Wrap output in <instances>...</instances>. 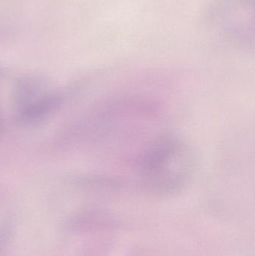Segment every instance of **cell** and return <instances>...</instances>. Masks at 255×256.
<instances>
[{"label":"cell","instance_id":"4","mask_svg":"<svg viewBox=\"0 0 255 256\" xmlns=\"http://www.w3.org/2000/svg\"><path fill=\"white\" fill-rule=\"evenodd\" d=\"M13 220L10 214L5 210L0 212V252L4 249L11 236Z\"/></svg>","mask_w":255,"mask_h":256},{"label":"cell","instance_id":"2","mask_svg":"<svg viewBox=\"0 0 255 256\" xmlns=\"http://www.w3.org/2000/svg\"><path fill=\"white\" fill-rule=\"evenodd\" d=\"M208 22L229 44L247 49L254 46V0H214Z\"/></svg>","mask_w":255,"mask_h":256},{"label":"cell","instance_id":"3","mask_svg":"<svg viewBox=\"0 0 255 256\" xmlns=\"http://www.w3.org/2000/svg\"><path fill=\"white\" fill-rule=\"evenodd\" d=\"M16 15L14 0H0V42L14 32Z\"/></svg>","mask_w":255,"mask_h":256},{"label":"cell","instance_id":"1","mask_svg":"<svg viewBox=\"0 0 255 256\" xmlns=\"http://www.w3.org/2000/svg\"><path fill=\"white\" fill-rule=\"evenodd\" d=\"M194 156L181 138L163 132L142 154L135 173L141 189L158 196L179 194L194 171Z\"/></svg>","mask_w":255,"mask_h":256}]
</instances>
